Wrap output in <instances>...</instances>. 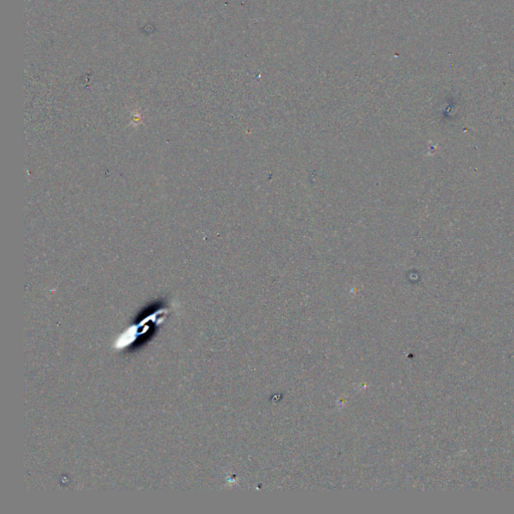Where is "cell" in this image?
<instances>
[{"label":"cell","instance_id":"1","mask_svg":"<svg viewBox=\"0 0 514 514\" xmlns=\"http://www.w3.org/2000/svg\"><path fill=\"white\" fill-rule=\"evenodd\" d=\"M166 313H167L166 309H159V311H155L153 315L147 316L146 318L140 321L139 323H136V325L126 330L123 333V335H120L118 340H116L115 342L116 349H123L130 346L131 344H133L138 339V337L146 334L148 332L150 328H151V325H149L150 321L159 318V316H165Z\"/></svg>","mask_w":514,"mask_h":514}]
</instances>
